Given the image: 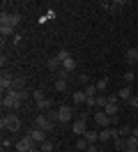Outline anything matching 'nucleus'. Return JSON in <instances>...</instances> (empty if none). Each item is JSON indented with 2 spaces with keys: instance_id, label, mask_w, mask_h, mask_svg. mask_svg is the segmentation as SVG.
<instances>
[{
  "instance_id": "nucleus-1",
  "label": "nucleus",
  "mask_w": 138,
  "mask_h": 152,
  "mask_svg": "<svg viewBox=\"0 0 138 152\" xmlns=\"http://www.w3.org/2000/svg\"><path fill=\"white\" fill-rule=\"evenodd\" d=\"M0 127L7 129V132H18V129H21V118H18V115H2Z\"/></svg>"
},
{
  "instance_id": "nucleus-2",
  "label": "nucleus",
  "mask_w": 138,
  "mask_h": 152,
  "mask_svg": "<svg viewBox=\"0 0 138 152\" xmlns=\"http://www.w3.org/2000/svg\"><path fill=\"white\" fill-rule=\"evenodd\" d=\"M101 111H106V115H110L113 122H115V120H118V113H120V99H118V95H110L108 97V104L104 106Z\"/></svg>"
},
{
  "instance_id": "nucleus-3",
  "label": "nucleus",
  "mask_w": 138,
  "mask_h": 152,
  "mask_svg": "<svg viewBox=\"0 0 138 152\" xmlns=\"http://www.w3.org/2000/svg\"><path fill=\"white\" fill-rule=\"evenodd\" d=\"M35 124L39 127V129H44V132H53V127H55V118H53V115L42 113V115H37Z\"/></svg>"
},
{
  "instance_id": "nucleus-4",
  "label": "nucleus",
  "mask_w": 138,
  "mask_h": 152,
  "mask_svg": "<svg viewBox=\"0 0 138 152\" xmlns=\"http://www.w3.org/2000/svg\"><path fill=\"white\" fill-rule=\"evenodd\" d=\"M72 108L69 106H58V111L53 113V118H55V122H69L72 120Z\"/></svg>"
},
{
  "instance_id": "nucleus-5",
  "label": "nucleus",
  "mask_w": 138,
  "mask_h": 152,
  "mask_svg": "<svg viewBox=\"0 0 138 152\" xmlns=\"http://www.w3.org/2000/svg\"><path fill=\"white\" fill-rule=\"evenodd\" d=\"M32 99H35V104L39 106L42 111L51 108V99H48V97H46L44 92H42V90H35V92H32Z\"/></svg>"
},
{
  "instance_id": "nucleus-6",
  "label": "nucleus",
  "mask_w": 138,
  "mask_h": 152,
  "mask_svg": "<svg viewBox=\"0 0 138 152\" xmlns=\"http://www.w3.org/2000/svg\"><path fill=\"white\" fill-rule=\"evenodd\" d=\"M35 145H37V143L26 134V136H21V138L16 141V150H18V152H30L32 148H35Z\"/></svg>"
},
{
  "instance_id": "nucleus-7",
  "label": "nucleus",
  "mask_w": 138,
  "mask_h": 152,
  "mask_svg": "<svg viewBox=\"0 0 138 152\" xmlns=\"http://www.w3.org/2000/svg\"><path fill=\"white\" fill-rule=\"evenodd\" d=\"M124 5H127L124 0H115V2H99V7H101V10L110 12V14H120V12H122V7H124Z\"/></svg>"
},
{
  "instance_id": "nucleus-8",
  "label": "nucleus",
  "mask_w": 138,
  "mask_h": 152,
  "mask_svg": "<svg viewBox=\"0 0 138 152\" xmlns=\"http://www.w3.org/2000/svg\"><path fill=\"white\" fill-rule=\"evenodd\" d=\"M94 120H97V124H99L101 129H108L110 124H113V118L106 115V111H97V113H94Z\"/></svg>"
},
{
  "instance_id": "nucleus-9",
  "label": "nucleus",
  "mask_w": 138,
  "mask_h": 152,
  "mask_svg": "<svg viewBox=\"0 0 138 152\" xmlns=\"http://www.w3.org/2000/svg\"><path fill=\"white\" fill-rule=\"evenodd\" d=\"M72 132L76 134L78 138H81V136H85V132H88V120H85V118H78V120L72 124Z\"/></svg>"
},
{
  "instance_id": "nucleus-10",
  "label": "nucleus",
  "mask_w": 138,
  "mask_h": 152,
  "mask_svg": "<svg viewBox=\"0 0 138 152\" xmlns=\"http://www.w3.org/2000/svg\"><path fill=\"white\" fill-rule=\"evenodd\" d=\"M0 23H9V26H14V28H16L18 23H21V14H16V12H12V14L2 12V16H0Z\"/></svg>"
},
{
  "instance_id": "nucleus-11",
  "label": "nucleus",
  "mask_w": 138,
  "mask_h": 152,
  "mask_svg": "<svg viewBox=\"0 0 138 152\" xmlns=\"http://www.w3.org/2000/svg\"><path fill=\"white\" fill-rule=\"evenodd\" d=\"M120 136V129H101L99 132V143H108V141H113V138H118Z\"/></svg>"
},
{
  "instance_id": "nucleus-12",
  "label": "nucleus",
  "mask_w": 138,
  "mask_h": 152,
  "mask_svg": "<svg viewBox=\"0 0 138 152\" xmlns=\"http://www.w3.org/2000/svg\"><path fill=\"white\" fill-rule=\"evenodd\" d=\"M12 83H14V76L9 74V72H2V74H0V88H2V95H5L7 90H12Z\"/></svg>"
},
{
  "instance_id": "nucleus-13",
  "label": "nucleus",
  "mask_w": 138,
  "mask_h": 152,
  "mask_svg": "<svg viewBox=\"0 0 138 152\" xmlns=\"http://www.w3.org/2000/svg\"><path fill=\"white\" fill-rule=\"evenodd\" d=\"M28 136H30V138H32L35 143H39V145H42V143L46 141V132H44V129H39V127L30 129V132H28Z\"/></svg>"
},
{
  "instance_id": "nucleus-14",
  "label": "nucleus",
  "mask_w": 138,
  "mask_h": 152,
  "mask_svg": "<svg viewBox=\"0 0 138 152\" xmlns=\"http://www.w3.org/2000/svg\"><path fill=\"white\" fill-rule=\"evenodd\" d=\"M72 99H74V104L78 106V104H85V102H88V95H85L83 90H76V92L72 95Z\"/></svg>"
},
{
  "instance_id": "nucleus-15",
  "label": "nucleus",
  "mask_w": 138,
  "mask_h": 152,
  "mask_svg": "<svg viewBox=\"0 0 138 152\" xmlns=\"http://www.w3.org/2000/svg\"><path fill=\"white\" fill-rule=\"evenodd\" d=\"M131 95H134V92H131V86H124V88L118 92V99H122V102H129V99H131Z\"/></svg>"
},
{
  "instance_id": "nucleus-16",
  "label": "nucleus",
  "mask_w": 138,
  "mask_h": 152,
  "mask_svg": "<svg viewBox=\"0 0 138 152\" xmlns=\"http://www.w3.org/2000/svg\"><path fill=\"white\" fill-rule=\"evenodd\" d=\"M12 90H26V78L23 76H14V83H12Z\"/></svg>"
},
{
  "instance_id": "nucleus-17",
  "label": "nucleus",
  "mask_w": 138,
  "mask_h": 152,
  "mask_svg": "<svg viewBox=\"0 0 138 152\" xmlns=\"http://www.w3.org/2000/svg\"><path fill=\"white\" fill-rule=\"evenodd\" d=\"M14 26H9V23H0V35L2 37H9V35H14Z\"/></svg>"
},
{
  "instance_id": "nucleus-18",
  "label": "nucleus",
  "mask_w": 138,
  "mask_h": 152,
  "mask_svg": "<svg viewBox=\"0 0 138 152\" xmlns=\"http://www.w3.org/2000/svg\"><path fill=\"white\" fill-rule=\"evenodd\" d=\"M46 67H48L51 72H55L58 67H62V62L58 60V56H53V58H48V60H46Z\"/></svg>"
},
{
  "instance_id": "nucleus-19",
  "label": "nucleus",
  "mask_w": 138,
  "mask_h": 152,
  "mask_svg": "<svg viewBox=\"0 0 138 152\" xmlns=\"http://www.w3.org/2000/svg\"><path fill=\"white\" fill-rule=\"evenodd\" d=\"M83 138H85V141L90 143V145H94V143L99 141V132H90V129H88V132H85V136H83Z\"/></svg>"
},
{
  "instance_id": "nucleus-20",
  "label": "nucleus",
  "mask_w": 138,
  "mask_h": 152,
  "mask_svg": "<svg viewBox=\"0 0 138 152\" xmlns=\"http://www.w3.org/2000/svg\"><path fill=\"white\" fill-rule=\"evenodd\" d=\"M127 62H131V65L136 62L138 65V48H129L127 51Z\"/></svg>"
},
{
  "instance_id": "nucleus-21",
  "label": "nucleus",
  "mask_w": 138,
  "mask_h": 152,
  "mask_svg": "<svg viewBox=\"0 0 138 152\" xmlns=\"http://www.w3.org/2000/svg\"><path fill=\"white\" fill-rule=\"evenodd\" d=\"M113 143H115V150L124 152V148H127V138H122V136H118V138H113Z\"/></svg>"
},
{
  "instance_id": "nucleus-22",
  "label": "nucleus",
  "mask_w": 138,
  "mask_h": 152,
  "mask_svg": "<svg viewBox=\"0 0 138 152\" xmlns=\"http://www.w3.org/2000/svg\"><path fill=\"white\" fill-rule=\"evenodd\" d=\"M88 148H90V143H88V141H85V138L81 136V138L76 141V152H85Z\"/></svg>"
},
{
  "instance_id": "nucleus-23",
  "label": "nucleus",
  "mask_w": 138,
  "mask_h": 152,
  "mask_svg": "<svg viewBox=\"0 0 138 152\" xmlns=\"http://www.w3.org/2000/svg\"><path fill=\"white\" fill-rule=\"evenodd\" d=\"M62 69H67V72H74V69H76V60H74V58H67V60L62 62Z\"/></svg>"
},
{
  "instance_id": "nucleus-24",
  "label": "nucleus",
  "mask_w": 138,
  "mask_h": 152,
  "mask_svg": "<svg viewBox=\"0 0 138 152\" xmlns=\"http://www.w3.org/2000/svg\"><path fill=\"white\" fill-rule=\"evenodd\" d=\"M55 56H58V60H60V62H64V60H67V58H72V53H69V51H67V48H60V51H58V53H55Z\"/></svg>"
},
{
  "instance_id": "nucleus-25",
  "label": "nucleus",
  "mask_w": 138,
  "mask_h": 152,
  "mask_svg": "<svg viewBox=\"0 0 138 152\" xmlns=\"http://www.w3.org/2000/svg\"><path fill=\"white\" fill-rule=\"evenodd\" d=\"M55 90H58V92H64V90H67V81H64V78H58V81H55Z\"/></svg>"
},
{
  "instance_id": "nucleus-26",
  "label": "nucleus",
  "mask_w": 138,
  "mask_h": 152,
  "mask_svg": "<svg viewBox=\"0 0 138 152\" xmlns=\"http://www.w3.org/2000/svg\"><path fill=\"white\" fill-rule=\"evenodd\" d=\"M131 132H134V129H131L129 124H124V127H120V136H122V138H127V136H131Z\"/></svg>"
},
{
  "instance_id": "nucleus-27",
  "label": "nucleus",
  "mask_w": 138,
  "mask_h": 152,
  "mask_svg": "<svg viewBox=\"0 0 138 152\" xmlns=\"http://www.w3.org/2000/svg\"><path fill=\"white\" fill-rule=\"evenodd\" d=\"M83 92H85V95H88V97H94V95H97V86H90V83H88Z\"/></svg>"
},
{
  "instance_id": "nucleus-28",
  "label": "nucleus",
  "mask_w": 138,
  "mask_h": 152,
  "mask_svg": "<svg viewBox=\"0 0 138 152\" xmlns=\"http://www.w3.org/2000/svg\"><path fill=\"white\" fill-rule=\"evenodd\" d=\"M39 150H42V152H51V150H53V143H51V141H44L42 145H39Z\"/></svg>"
},
{
  "instance_id": "nucleus-29",
  "label": "nucleus",
  "mask_w": 138,
  "mask_h": 152,
  "mask_svg": "<svg viewBox=\"0 0 138 152\" xmlns=\"http://www.w3.org/2000/svg\"><path fill=\"white\" fill-rule=\"evenodd\" d=\"M106 86H108V78H101V81H97V90H99V92H104V90H106Z\"/></svg>"
},
{
  "instance_id": "nucleus-30",
  "label": "nucleus",
  "mask_w": 138,
  "mask_h": 152,
  "mask_svg": "<svg viewBox=\"0 0 138 152\" xmlns=\"http://www.w3.org/2000/svg\"><path fill=\"white\" fill-rule=\"evenodd\" d=\"M122 78H124V83H127V86H131V83H134V78H136V76H134V72H127V74L122 76Z\"/></svg>"
},
{
  "instance_id": "nucleus-31",
  "label": "nucleus",
  "mask_w": 138,
  "mask_h": 152,
  "mask_svg": "<svg viewBox=\"0 0 138 152\" xmlns=\"http://www.w3.org/2000/svg\"><path fill=\"white\" fill-rule=\"evenodd\" d=\"M127 104L131 106V108H138V97H136V95H131V99H129Z\"/></svg>"
},
{
  "instance_id": "nucleus-32",
  "label": "nucleus",
  "mask_w": 138,
  "mask_h": 152,
  "mask_svg": "<svg viewBox=\"0 0 138 152\" xmlns=\"http://www.w3.org/2000/svg\"><path fill=\"white\" fill-rule=\"evenodd\" d=\"M88 81H90V76H88V74H81V76H78V83H83V86H88Z\"/></svg>"
},
{
  "instance_id": "nucleus-33",
  "label": "nucleus",
  "mask_w": 138,
  "mask_h": 152,
  "mask_svg": "<svg viewBox=\"0 0 138 152\" xmlns=\"http://www.w3.org/2000/svg\"><path fill=\"white\" fill-rule=\"evenodd\" d=\"M85 104L90 106V108H92V106H97V97H88V102H85Z\"/></svg>"
},
{
  "instance_id": "nucleus-34",
  "label": "nucleus",
  "mask_w": 138,
  "mask_h": 152,
  "mask_svg": "<svg viewBox=\"0 0 138 152\" xmlns=\"http://www.w3.org/2000/svg\"><path fill=\"white\" fill-rule=\"evenodd\" d=\"M85 152H99V150H97V145H90V148H88Z\"/></svg>"
},
{
  "instance_id": "nucleus-35",
  "label": "nucleus",
  "mask_w": 138,
  "mask_h": 152,
  "mask_svg": "<svg viewBox=\"0 0 138 152\" xmlns=\"http://www.w3.org/2000/svg\"><path fill=\"white\" fill-rule=\"evenodd\" d=\"M30 152H42V150H39V148H37V145H35V148H32V150H30Z\"/></svg>"
},
{
  "instance_id": "nucleus-36",
  "label": "nucleus",
  "mask_w": 138,
  "mask_h": 152,
  "mask_svg": "<svg viewBox=\"0 0 138 152\" xmlns=\"http://www.w3.org/2000/svg\"><path fill=\"white\" fill-rule=\"evenodd\" d=\"M99 152H104V150H99Z\"/></svg>"
}]
</instances>
